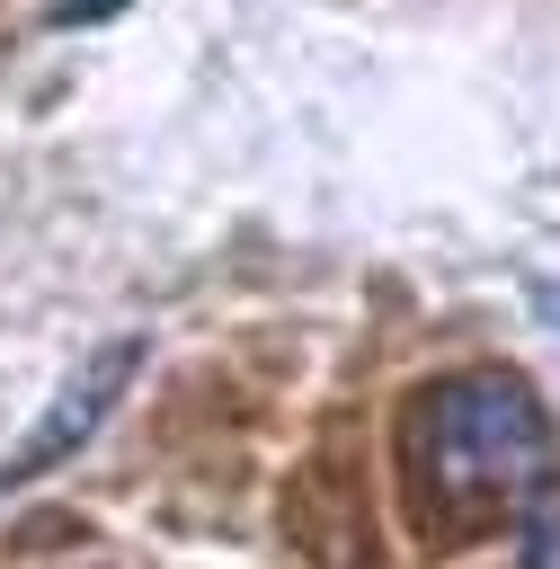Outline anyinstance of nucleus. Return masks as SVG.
<instances>
[{
    "instance_id": "2",
    "label": "nucleus",
    "mask_w": 560,
    "mask_h": 569,
    "mask_svg": "<svg viewBox=\"0 0 560 569\" xmlns=\"http://www.w3.org/2000/svg\"><path fill=\"white\" fill-rule=\"evenodd\" d=\"M142 356H151V338H142V329H116V338L80 347V356H71V373L53 382V400L36 409V427L0 453V489H18V480H36V471L71 462V453L116 418V400H124V391H133V373H142Z\"/></svg>"
},
{
    "instance_id": "3",
    "label": "nucleus",
    "mask_w": 560,
    "mask_h": 569,
    "mask_svg": "<svg viewBox=\"0 0 560 569\" xmlns=\"http://www.w3.org/2000/svg\"><path fill=\"white\" fill-rule=\"evenodd\" d=\"M524 569H560V507L533 516V533H524Z\"/></svg>"
},
{
    "instance_id": "1",
    "label": "nucleus",
    "mask_w": 560,
    "mask_h": 569,
    "mask_svg": "<svg viewBox=\"0 0 560 569\" xmlns=\"http://www.w3.org/2000/svg\"><path fill=\"white\" fill-rule=\"evenodd\" d=\"M560 445L542 400L516 373H444L409 400V480L436 516L480 525V516H516L551 489Z\"/></svg>"
}]
</instances>
